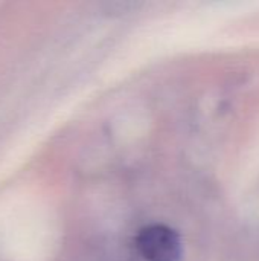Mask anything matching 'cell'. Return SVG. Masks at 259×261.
<instances>
[{
	"label": "cell",
	"mask_w": 259,
	"mask_h": 261,
	"mask_svg": "<svg viewBox=\"0 0 259 261\" xmlns=\"http://www.w3.org/2000/svg\"><path fill=\"white\" fill-rule=\"evenodd\" d=\"M137 249L147 261H180L183 249L180 236L166 225H150L137 239Z\"/></svg>",
	"instance_id": "6da1fadb"
}]
</instances>
